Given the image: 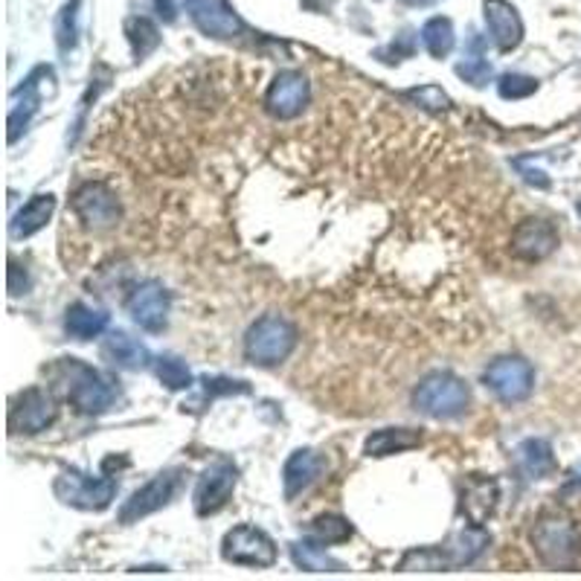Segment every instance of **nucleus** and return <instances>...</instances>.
<instances>
[{
	"label": "nucleus",
	"mask_w": 581,
	"mask_h": 581,
	"mask_svg": "<svg viewBox=\"0 0 581 581\" xmlns=\"http://www.w3.org/2000/svg\"><path fill=\"white\" fill-rule=\"evenodd\" d=\"M422 445V434L419 431H410V427H384V431H375L370 439L364 443L366 457H390V453L410 451V448H419Z\"/></svg>",
	"instance_id": "obj_22"
},
{
	"label": "nucleus",
	"mask_w": 581,
	"mask_h": 581,
	"mask_svg": "<svg viewBox=\"0 0 581 581\" xmlns=\"http://www.w3.org/2000/svg\"><path fill=\"white\" fill-rule=\"evenodd\" d=\"M532 547L544 567L573 570L581 558V535L565 515H544L532 530Z\"/></svg>",
	"instance_id": "obj_2"
},
{
	"label": "nucleus",
	"mask_w": 581,
	"mask_h": 581,
	"mask_svg": "<svg viewBox=\"0 0 581 581\" xmlns=\"http://www.w3.org/2000/svg\"><path fill=\"white\" fill-rule=\"evenodd\" d=\"M558 247V230L549 225L547 218H526L515 227L512 253L518 259L541 262Z\"/></svg>",
	"instance_id": "obj_16"
},
{
	"label": "nucleus",
	"mask_w": 581,
	"mask_h": 581,
	"mask_svg": "<svg viewBox=\"0 0 581 581\" xmlns=\"http://www.w3.org/2000/svg\"><path fill=\"white\" fill-rule=\"evenodd\" d=\"M190 17L195 21L201 33L218 41H242L244 35H251V29L244 26V21L233 12V7L227 0H186Z\"/></svg>",
	"instance_id": "obj_11"
},
{
	"label": "nucleus",
	"mask_w": 581,
	"mask_h": 581,
	"mask_svg": "<svg viewBox=\"0 0 581 581\" xmlns=\"http://www.w3.org/2000/svg\"><path fill=\"white\" fill-rule=\"evenodd\" d=\"M64 329H68L70 338L94 340L108 329V314L87 303H73L68 308V317H64Z\"/></svg>",
	"instance_id": "obj_25"
},
{
	"label": "nucleus",
	"mask_w": 581,
	"mask_h": 581,
	"mask_svg": "<svg viewBox=\"0 0 581 581\" xmlns=\"http://www.w3.org/2000/svg\"><path fill=\"white\" fill-rule=\"evenodd\" d=\"M323 469H326V462H323L320 453L308 451V448H305V451L291 453L286 462V469H282V486H286L288 500H294L296 495H303L305 488L320 477Z\"/></svg>",
	"instance_id": "obj_19"
},
{
	"label": "nucleus",
	"mask_w": 581,
	"mask_h": 581,
	"mask_svg": "<svg viewBox=\"0 0 581 581\" xmlns=\"http://www.w3.org/2000/svg\"><path fill=\"white\" fill-rule=\"evenodd\" d=\"M515 462L526 480H544L547 474L556 471V457H553V445L547 439H523L515 451Z\"/></svg>",
	"instance_id": "obj_21"
},
{
	"label": "nucleus",
	"mask_w": 581,
	"mask_h": 581,
	"mask_svg": "<svg viewBox=\"0 0 581 581\" xmlns=\"http://www.w3.org/2000/svg\"><path fill=\"white\" fill-rule=\"evenodd\" d=\"M497 497H500V488H497L495 480L471 477L462 488V512L474 526H483L495 512Z\"/></svg>",
	"instance_id": "obj_20"
},
{
	"label": "nucleus",
	"mask_w": 581,
	"mask_h": 581,
	"mask_svg": "<svg viewBox=\"0 0 581 581\" xmlns=\"http://www.w3.org/2000/svg\"><path fill=\"white\" fill-rule=\"evenodd\" d=\"M181 483H183L181 469H169L164 471V474H157L152 483L137 488V492L125 500V506L120 509V523H134L140 521V518H146V515L160 512V509L172 504L174 495L181 492Z\"/></svg>",
	"instance_id": "obj_10"
},
{
	"label": "nucleus",
	"mask_w": 581,
	"mask_h": 581,
	"mask_svg": "<svg viewBox=\"0 0 581 581\" xmlns=\"http://www.w3.org/2000/svg\"><path fill=\"white\" fill-rule=\"evenodd\" d=\"M486 26L500 52H512L523 41V21L509 0H486Z\"/></svg>",
	"instance_id": "obj_17"
},
{
	"label": "nucleus",
	"mask_w": 581,
	"mask_h": 581,
	"mask_svg": "<svg viewBox=\"0 0 581 581\" xmlns=\"http://www.w3.org/2000/svg\"><path fill=\"white\" fill-rule=\"evenodd\" d=\"M155 373H157V378H160V384H164L166 390H186V387L192 384L190 366L183 364V361H178V358H172V355L157 358Z\"/></svg>",
	"instance_id": "obj_29"
},
{
	"label": "nucleus",
	"mask_w": 581,
	"mask_h": 581,
	"mask_svg": "<svg viewBox=\"0 0 581 581\" xmlns=\"http://www.w3.org/2000/svg\"><path fill=\"white\" fill-rule=\"evenodd\" d=\"M457 76L465 78L469 85L483 87L488 85V78H492V64H488L486 59H480V56H471V59L457 64Z\"/></svg>",
	"instance_id": "obj_33"
},
{
	"label": "nucleus",
	"mask_w": 581,
	"mask_h": 581,
	"mask_svg": "<svg viewBox=\"0 0 581 581\" xmlns=\"http://www.w3.org/2000/svg\"><path fill=\"white\" fill-rule=\"evenodd\" d=\"M312 532L320 544H343L352 538V523L340 515H320V518H314Z\"/></svg>",
	"instance_id": "obj_30"
},
{
	"label": "nucleus",
	"mask_w": 581,
	"mask_h": 581,
	"mask_svg": "<svg viewBox=\"0 0 581 581\" xmlns=\"http://www.w3.org/2000/svg\"><path fill=\"white\" fill-rule=\"evenodd\" d=\"M76 15H78V0H70L64 12L59 17V47L61 52H68L76 47Z\"/></svg>",
	"instance_id": "obj_34"
},
{
	"label": "nucleus",
	"mask_w": 581,
	"mask_h": 581,
	"mask_svg": "<svg viewBox=\"0 0 581 581\" xmlns=\"http://www.w3.org/2000/svg\"><path fill=\"white\" fill-rule=\"evenodd\" d=\"M125 35H129L131 50H134L137 59H146L148 52L157 50V44H160V33H157V26L143 15L129 17V24H125Z\"/></svg>",
	"instance_id": "obj_28"
},
{
	"label": "nucleus",
	"mask_w": 581,
	"mask_h": 581,
	"mask_svg": "<svg viewBox=\"0 0 581 581\" xmlns=\"http://www.w3.org/2000/svg\"><path fill=\"white\" fill-rule=\"evenodd\" d=\"M204 392L209 399L213 396H233V392H251V387L244 382H233V378H204Z\"/></svg>",
	"instance_id": "obj_35"
},
{
	"label": "nucleus",
	"mask_w": 581,
	"mask_h": 581,
	"mask_svg": "<svg viewBox=\"0 0 581 581\" xmlns=\"http://www.w3.org/2000/svg\"><path fill=\"white\" fill-rule=\"evenodd\" d=\"M581 486V462L573 469V474H570V488H579Z\"/></svg>",
	"instance_id": "obj_37"
},
{
	"label": "nucleus",
	"mask_w": 581,
	"mask_h": 581,
	"mask_svg": "<svg viewBox=\"0 0 581 581\" xmlns=\"http://www.w3.org/2000/svg\"><path fill=\"white\" fill-rule=\"evenodd\" d=\"M483 384L504 404H518V401L530 399V392L535 390V370L523 358H497L483 373Z\"/></svg>",
	"instance_id": "obj_7"
},
{
	"label": "nucleus",
	"mask_w": 581,
	"mask_h": 581,
	"mask_svg": "<svg viewBox=\"0 0 581 581\" xmlns=\"http://www.w3.org/2000/svg\"><path fill=\"white\" fill-rule=\"evenodd\" d=\"M52 209H56V198H52L50 192H47V195H33V198L21 207V213L12 218V235H15V239H26V235L44 230L47 221L52 218Z\"/></svg>",
	"instance_id": "obj_23"
},
{
	"label": "nucleus",
	"mask_w": 581,
	"mask_h": 581,
	"mask_svg": "<svg viewBox=\"0 0 581 581\" xmlns=\"http://www.w3.org/2000/svg\"><path fill=\"white\" fill-rule=\"evenodd\" d=\"M120 483L113 477H90L76 469H64L56 480V497L61 504L73 506V509H85V512H102L108 509L117 495Z\"/></svg>",
	"instance_id": "obj_6"
},
{
	"label": "nucleus",
	"mask_w": 581,
	"mask_h": 581,
	"mask_svg": "<svg viewBox=\"0 0 581 581\" xmlns=\"http://www.w3.org/2000/svg\"><path fill=\"white\" fill-rule=\"evenodd\" d=\"M221 556L230 565L270 567L277 561V544L270 541V535H265V532L251 526V523H242V526H235V530H230L225 535Z\"/></svg>",
	"instance_id": "obj_8"
},
{
	"label": "nucleus",
	"mask_w": 581,
	"mask_h": 581,
	"mask_svg": "<svg viewBox=\"0 0 581 581\" xmlns=\"http://www.w3.org/2000/svg\"><path fill=\"white\" fill-rule=\"evenodd\" d=\"M235 480H239V469H235L233 462H213V465L201 474L198 486H195V512H198L201 518L221 512L227 500H230V495H233Z\"/></svg>",
	"instance_id": "obj_13"
},
{
	"label": "nucleus",
	"mask_w": 581,
	"mask_h": 581,
	"mask_svg": "<svg viewBox=\"0 0 581 581\" xmlns=\"http://www.w3.org/2000/svg\"><path fill=\"white\" fill-rule=\"evenodd\" d=\"M408 99L419 102L422 108H427V111H445V108H451V99H448V94H445L443 87H436V85L413 87V90H408Z\"/></svg>",
	"instance_id": "obj_32"
},
{
	"label": "nucleus",
	"mask_w": 581,
	"mask_h": 581,
	"mask_svg": "<svg viewBox=\"0 0 581 581\" xmlns=\"http://www.w3.org/2000/svg\"><path fill=\"white\" fill-rule=\"evenodd\" d=\"M169 308H172L169 291L160 282H155V279L137 286L134 294L129 296L131 317H134L140 329L146 331H164L166 320H169Z\"/></svg>",
	"instance_id": "obj_15"
},
{
	"label": "nucleus",
	"mask_w": 581,
	"mask_h": 581,
	"mask_svg": "<svg viewBox=\"0 0 581 581\" xmlns=\"http://www.w3.org/2000/svg\"><path fill=\"white\" fill-rule=\"evenodd\" d=\"M422 44L434 59H445L453 50V24L448 17H431L422 26Z\"/></svg>",
	"instance_id": "obj_27"
},
{
	"label": "nucleus",
	"mask_w": 581,
	"mask_h": 581,
	"mask_svg": "<svg viewBox=\"0 0 581 581\" xmlns=\"http://www.w3.org/2000/svg\"><path fill=\"white\" fill-rule=\"evenodd\" d=\"M59 408L47 390L41 387H29V390L17 392L12 404H9V431L12 434H41L56 422Z\"/></svg>",
	"instance_id": "obj_9"
},
{
	"label": "nucleus",
	"mask_w": 581,
	"mask_h": 581,
	"mask_svg": "<svg viewBox=\"0 0 581 581\" xmlns=\"http://www.w3.org/2000/svg\"><path fill=\"white\" fill-rule=\"evenodd\" d=\"M497 90L504 99H526L538 90V78L521 76V73H506L500 82H497Z\"/></svg>",
	"instance_id": "obj_31"
},
{
	"label": "nucleus",
	"mask_w": 581,
	"mask_h": 581,
	"mask_svg": "<svg viewBox=\"0 0 581 581\" xmlns=\"http://www.w3.org/2000/svg\"><path fill=\"white\" fill-rule=\"evenodd\" d=\"M296 347V329L286 317L268 314L247 329L244 335V355L251 364L277 366L282 364Z\"/></svg>",
	"instance_id": "obj_4"
},
{
	"label": "nucleus",
	"mask_w": 581,
	"mask_h": 581,
	"mask_svg": "<svg viewBox=\"0 0 581 581\" xmlns=\"http://www.w3.org/2000/svg\"><path fill=\"white\" fill-rule=\"evenodd\" d=\"M102 352L111 358V364L122 366V370H143L148 366L152 355H148V349L140 343V340L129 338L125 331H111L108 338H105Z\"/></svg>",
	"instance_id": "obj_24"
},
{
	"label": "nucleus",
	"mask_w": 581,
	"mask_h": 581,
	"mask_svg": "<svg viewBox=\"0 0 581 581\" xmlns=\"http://www.w3.org/2000/svg\"><path fill=\"white\" fill-rule=\"evenodd\" d=\"M488 544H492V538L486 532L471 523V530L457 532L443 547L427 549V553H408L399 570H410V567H419V570H451V567L474 565L486 553Z\"/></svg>",
	"instance_id": "obj_3"
},
{
	"label": "nucleus",
	"mask_w": 581,
	"mask_h": 581,
	"mask_svg": "<svg viewBox=\"0 0 581 581\" xmlns=\"http://www.w3.org/2000/svg\"><path fill=\"white\" fill-rule=\"evenodd\" d=\"M73 213L90 230H108L120 221V201L105 183H85L73 195Z\"/></svg>",
	"instance_id": "obj_12"
},
{
	"label": "nucleus",
	"mask_w": 581,
	"mask_h": 581,
	"mask_svg": "<svg viewBox=\"0 0 581 581\" xmlns=\"http://www.w3.org/2000/svg\"><path fill=\"white\" fill-rule=\"evenodd\" d=\"M50 68L33 70L29 76L24 78V85L17 87L12 94V108H9V143H15L21 137V131H26L33 113L38 111L41 105V78H47Z\"/></svg>",
	"instance_id": "obj_18"
},
{
	"label": "nucleus",
	"mask_w": 581,
	"mask_h": 581,
	"mask_svg": "<svg viewBox=\"0 0 581 581\" xmlns=\"http://www.w3.org/2000/svg\"><path fill=\"white\" fill-rule=\"evenodd\" d=\"M52 378L64 390V399L82 413V416H99L113 404V384L99 370L82 364L78 358H61L50 370Z\"/></svg>",
	"instance_id": "obj_1"
},
{
	"label": "nucleus",
	"mask_w": 581,
	"mask_h": 581,
	"mask_svg": "<svg viewBox=\"0 0 581 581\" xmlns=\"http://www.w3.org/2000/svg\"><path fill=\"white\" fill-rule=\"evenodd\" d=\"M413 404L431 419H457L471 404V392L462 378L451 373H431L419 382Z\"/></svg>",
	"instance_id": "obj_5"
},
{
	"label": "nucleus",
	"mask_w": 581,
	"mask_h": 581,
	"mask_svg": "<svg viewBox=\"0 0 581 581\" xmlns=\"http://www.w3.org/2000/svg\"><path fill=\"white\" fill-rule=\"evenodd\" d=\"M291 558L300 570H308V573H340L343 565L335 561V558L314 541H296L291 544Z\"/></svg>",
	"instance_id": "obj_26"
},
{
	"label": "nucleus",
	"mask_w": 581,
	"mask_h": 581,
	"mask_svg": "<svg viewBox=\"0 0 581 581\" xmlns=\"http://www.w3.org/2000/svg\"><path fill=\"white\" fill-rule=\"evenodd\" d=\"M308 78L296 70H286L270 82L268 94H265V108L268 113H274L277 120H294L305 111L308 105Z\"/></svg>",
	"instance_id": "obj_14"
},
{
	"label": "nucleus",
	"mask_w": 581,
	"mask_h": 581,
	"mask_svg": "<svg viewBox=\"0 0 581 581\" xmlns=\"http://www.w3.org/2000/svg\"><path fill=\"white\" fill-rule=\"evenodd\" d=\"M157 15L164 17L166 24H172L174 17H178V7H174V0H155Z\"/></svg>",
	"instance_id": "obj_36"
},
{
	"label": "nucleus",
	"mask_w": 581,
	"mask_h": 581,
	"mask_svg": "<svg viewBox=\"0 0 581 581\" xmlns=\"http://www.w3.org/2000/svg\"><path fill=\"white\" fill-rule=\"evenodd\" d=\"M576 209H579V216H581V201H579V204H576Z\"/></svg>",
	"instance_id": "obj_38"
}]
</instances>
